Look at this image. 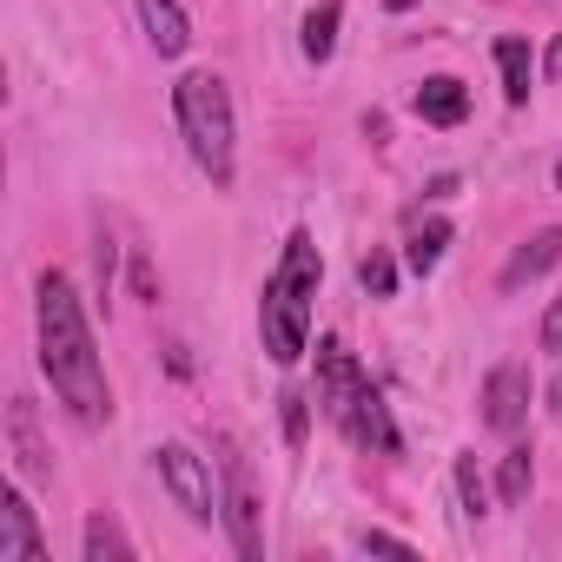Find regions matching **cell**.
<instances>
[{"label":"cell","instance_id":"6da1fadb","mask_svg":"<svg viewBox=\"0 0 562 562\" xmlns=\"http://www.w3.org/2000/svg\"><path fill=\"white\" fill-rule=\"evenodd\" d=\"M41 371L54 378L60 404L87 430L113 417V391H106V371H100V351H93V331L67 271H41Z\"/></svg>","mask_w":562,"mask_h":562},{"label":"cell","instance_id":"7a4b0ae2","mask_svg":"<svg viewBox=\"0 0 562 562\" xmlns=\"http://www.w3.org/2000/svg\"><path fill=\"white\" fill-rule=\"evenodd\" d=\"M172 113H179V133H186V153L199 159V172L212 186H232L238 172V120H232V93L218 74H186L172 87Z\"/></svg>","mask_w":562,"mask_h":562},{"label":"cell","instance_id":"3957f363","mask_svg":"<svg viewBox=\"0 0 562 562\" xmlns=\"http://www.w3.org/2000/svg\"><path fill=\"white\" fill-rule=\"evenodd\" d=\"M258 331H265V351L271 364H299L312 345V292H299L285 271L265 278V299H258Z\"/></svg>","mask_w":562,"mask_h":562},{"label":"cell","instance_id":"277c9868","mask_svg":"<svg viewBox=\"0 0 562 562\" xmlns=\"http://www.w3.org/2000/svg\"><path fill=\"white\" fill-rule=\"evenodd\" d=\"M225 529H232V549L238 562H265V529H258V496H251V470L245 457L225 443V503H218Z\"/></svg>","mask_w":562,"mask_h":562},{"label":"cell","instance_id":"5b68a950","mask_svg":"<svg viewBox=\"0 0 562 562\" xmlns=\"http://www.w3.org/2000/svg\"><path fill=\"white\" fill-rule=\"evenodd\" d=\"M364 384H371V378L358 371V358L345 351V338H318V404H325V417H331L338 430L351 424Z\"/></svg>","mask_w":562,"mask_h":562},{"label":"cell","instance_id":"8992f818","mask_svg":"<svg viewBox=\"0 0 562 562\" xmlns=\"http://www.w3.org/2000/svg\"><path fill=\"white\" fill-rule=\"evenodd\" d=\"M159 476H166L172 503H179L192 522H212V516H218V496H212V470H205V457H192L186 443H166V450H159Z\"/></svg>","mask_w":562,"mask_h":562},{"label":"cell","instance_id":"52a82bcc","mask_svg":"<svg viewBox=\"0 0 562 562\" xmlns=\"http://www.w3.org/2000/svg\"><path fill=\"white\" fill-rule=\"evenodd\" d=\"M522 417H529V371L522 364H496L490 384H483V424L503 430V437H516Z\"/></svg>","mask_w":562,"mask_h":562},{"label":"cell","instance_id":"ba28073f","mask_svg":"<svg viewBox=\"0 0 562 562\" xmlns=\"http://www.w3.org/2000/svg\"><path fill=\"white\" fill-rule=\"evenodd\" d=\"M41 555H47V542L34 529V509L21 490H8L0 496V562H41Z\"/></svg>","mask_w":562,"mask_h":562},{"label":"cell","instance_id":"9c48e42d","mask_svg":"<svg viewBox=\"0 0 562 562\" xmlns=\"http://www.w3.org/2000/svg\"><path fill=\"white\" fill-rule=\"evenodd\" d=\"M562 265V225H542V232H529L516 251H509V265H503V292H522L529 278H542V271H555Z\"/></svg>","mask_w":562,"mask_h":562},{"label":"cell","instance_id":"30bf717a","mask_svg":"<svg viewBox=\"0 0 562 562\" xmlns=\"http://www.w3.org/2000/svg\"><path fill=\"white\" fill-rule=\"evenodd\" d=\"M8 437H14V463H21V476H27V483H47V476H54V450L41 443V424H34V404H27V397L8 404Z\"/></svg>","mask_w":562,"mask_h":562},{"label":"cell","instance_id":"8fae6325","mask_svg":"<svg viewBox=\"0 0 562 562\" xmlns=\"http://www.w3.org/2000/svg\"><path fill=\"white\" fill-rule=\"evenodd\" d=\"M139 27H146V41H153L159 60H179L192 47V21H186L179 0H139Z\"/></svg>","mask_w":562,"mask_h":562},{"label":"cell","instance_id":"7c38bea8","mask_svg":"<svg viewBox=\"0 0 562 562\" xmlns=\"http://www.w3.org/2000/svg\"><path fill=\"white\" fill-rule=\"evenodd\" d=\"M417 120L424 126H463V113H470V93H463V80H450V74H437V80H424L417 87Z\"/></svg>","mask_w":562,"mask_h":562},{"label":"cell","instance_id":"4fadbf2b","mask_svg":"<svg viewBox=\"0 0 562 562\" xmlns=\"http://www.w3.org/2000/svg\"><path fill=\"white\" fill-rule=\"evenodd\" d=\"M338 21H345V0H318V8L305 14V34H299L305 60H331L338 54Z\"/></svg>","mask_w":562,"mask_h":562},{"label":"cell","instance_id":"5bb4252c","mask_svg":"<svg viewBox=\"0 0 562 562\" xmlns=\"http://www.w3.org/2000/svg\"><path fill=\"white\" fill-rule=\"evenodd\" d=\"M87 562H133V536H126L106 509L87 516Z\"/></svg>","mask_w":562,"mask_h":562},{"label":"cell","instance_id":"9a60e30c","mask_svg":"<svg viewBox=\"0 0 562 562\" xmlns=\"http://www.w3.org/2000/svg\"><path fill=\"white\" fill-rule=\"evenodd\" d=\"M496 67H503V100L522 106L529 100V47L522 41H496Z\"/></svg>","mask_w":562,"mask_h":562},{"label":"cell","instance_id":"2e32d148","mask_svg":"<svg viewBox=\"0 0 562 562\" xmlns=\"http://www.w3.org/2000/svg\"><path fill=\"white\" fill-rule=\"evenodd\" d=\"M529 483H536L529 450H509V457H503V470H496V496H503V509H522V503H529Z\"/></svg>","mask_w":562,"mask_h":562},{"label":"cell","instance_id":"e0dca14e","mask_svg":"<svg viewBox=\"0 0 562 562\" xmlns=\"http://www.w3.org/2000/svg\"><path fill=\"white\" fill-rule=\"evenodd\" d=\"M443 245H450V218H424V225L411 232V271H437Z\"/></svg>","mask_w":562,"mask_h":562},{"label":"cell","instance_id":"ac0fdd59","mask_svg":"<svg viewBox=\"0 0 562 562\" xmlns=\"http://www.w3.org/2000/svg\"><path fill=\"white\" fill-rule=\"evenodd\" d=\"M358 285H364L371 299H391V292H397V265H391V251L371 245V251L358 258Z\"/></svg>","mask_w":562,"mask_h":562},{"label":"cell","instance_id":"d6986e66","mask_svg":"<svg viewBox=\"0 0 562 562\" xmlns=\"http://www.w3.org/2000/svg\"><path fill=\"white\" fill-rule=\"evenodd\" d=\"M457 496H463L470 516H490V490H483V476H476V457H457Z\"/></svg>","mask_w":562,"mask_h":562},{"label":"cell","instance_id":"ffe728a7","mask_svg":"<svg viewBox=\"0 0 562 562\" xmlns=\"http://www.w3.org/2000/svg\"><path fill=\"white\" fill-rule=\"evenodd\" d=\"M278 404H285V443L299 450V443H305V430H312V397H305V391H285Z\"/></svg>","mask_w":562,"mask_h":562},{"label":"cell","instance_id":"44dd1931","mask_svg":"<svg viewBox=\"0 0 562 562\" xmlns=\"http://www.w3.org/2000/svg\"><path fill=\"white\" fill-rule=\"evenodd\" d=\"M358 549L364 555H417L404 536H391V529H358Z\"/></svg>","mask_w":562,"mask_h":562},{"label":"cell","instance_id":"7402d4cb","mask_svg":"<svg viewBox=\"0 0 562 562\" xmlns=\"http://www.w3.org/2000/svg\"><path fill=\"white\" fill-rule=\"evenodd\" d=\"M542 351H555V358H562V299L542 312Z\"/></svg>","mask_w":562,"mask_h":562},{"label":"cell","instance_id":"603a6c76","mask_svg":"<svg viewBox=\"0 0 562 562\" xmlns=\"http://www.w3.org/2000/svg\"><path fill=\"white\" fill-rule=\"evenodd\" d=\"M542 74H549V80H562V34L549 41V54H542Z\"/></svg>","mask_w":562,"mask_h":562},{"label":"cell","instance_id":"cb8c5ba5","mask_svg":"<svg viewBox=\"0 0 562 562\" xmlns=\"http://www.w3.org/2000/svg\"><path fill=\"white\" fill-rule=\"evenodd\" d=\"M549 411L562 417V364H555V378H549Z\"/></svg>","mask_w":562,"mask_h":562},{"label":"cell","instance_id":"d4e9b609","mask_svg":"<svg viewBox=\"0 0 562 562\" xmlns=\"http://www.w3.org/2000/svg\"><path fill=\"white\" fill-rule=\"evenodd\" d=\"M555 192H562V166H555Z\"/></svg>","mask_w":562,"mask_h":562}]
</instances>
